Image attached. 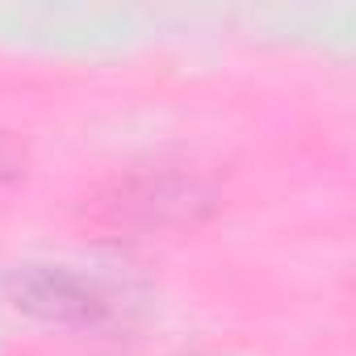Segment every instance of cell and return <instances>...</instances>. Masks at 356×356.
<instances>
[{"label":"cell","instance_id":"3","mask_svg":"<svg viewBox=\"0 0 356 356\" xmlns=\"http://www.w3.org/2000/svg\"><path fill=\"white\" fill-rule=\"evenodd\" d=\"M22 172V151L0 134V181H9V176H17Z\"/></svg>","mask_w":356,"mask_h":356},{"label":"cell","instance_id":"1","mask_svg":"<svg viewBox=\"0 0 356 356\" xmlns=\"http://www.w3.org/2000/svg\"><path fill=\"white\" fill-rule=\"evenodd\" d=\"M9 298L22 314L51 323V327H76L97 331L118 318L113 298L84 273L67 264H26L9 277Z\"/></svg>","mask_w":356,"mask_h":356},{"label":"cell","instance_id":"2","mask_svg":"<svg viewBox=\"0 0 356 356\" xmlns=\"http://www.w3.org/2000/svg\"><path fill=\"white\" fill-rule=\"evenodd\" d=\"M109 218L122 227H181L197 222L202 214L214 210V189L197 176L185 172H155V176H134L118 185L113 202H105Z\"/></svg>","mask_w":356,"mask_h":356}]
</instances>
